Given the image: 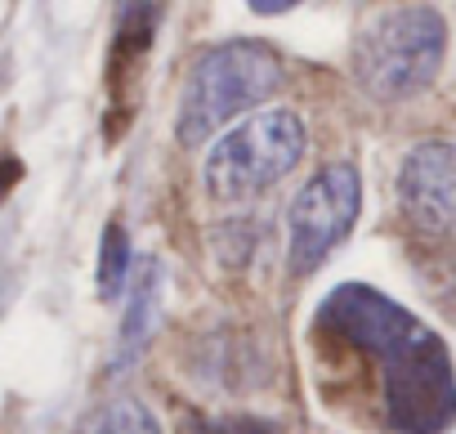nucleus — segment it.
<instances>
[{"mask_svg": "<svg viewBox=\"0 0 456 434\" xmlns=\"http://www.w3.org/2000/svg\"><path fill=\"white\" fill-rule=\"evenodd\" d=\"M126 274H130V238L112 220L103 229V242H99V296L103 300H117L121 287H126Z\"/></svg>", "mask_w": 456, "mask_h": 434, "instance_id": "9", "label": "nucleus"}, {"mask_svg": "<svg viewBox=\"0 0 456 434\" xmlns=\"http://www.w3.org/2000/svg\"><path fill=\"white\" fill-rule=\"evenodd\" d=\"M278 86H282V59L260 41H228V45L206 50L192 63L179 108H175L179 143L192 148V143L210 139L247 108L265 103Z\"/></svg>", "mask_w": 456, "mask_h": 434, "instance_id": "2", "label": "nucleus"}, {"mask_svg": "<svg viewBox=\"0 0 456 434\" xmlns=\"http://www.w3.org/2000/svg\"><path fill=\"white\" fill-rule=\"evenodd\" d=\"M314 332L354 349L376 372L380 416L398 434H447L456 425V367L438 332L367 283H340Z\"/></svg>", "mask_w": 456, "mask_h": 434, "instance_id": "1", "label": "nucleus"}, {"mask_svg": "<svg viewBox=\"0 0 456 434\" xmlns=\"http://www.w3.org/2000/svg\"><path fill=\"white\" fill-rule=\"evenodd\" d=\"M192 434H282V425L269 421V416H219V421H206Z\"/></svg>", "mask_w": 456, "mask_h": 434, "instance_id": "10", "label": "nucleus"}, {"mask_svg": "<svg viewBox=\"0 0 456 434\" xmlns=\"http://www.w3.org/2000/svg\"><path fill=\"white\" fill-rule=\"evenodd\" d=\"M398 201L425 233H456V143H416L398 166Z\"/></svg>", "mask_w": 456, "mask_h": 434, "instance_id": "6", "label": "nucleus"}, {"mask_svg": "<svg viewBox=\"0 0 456 434\" xmlns=\"http://www.w3.org/2000/svg\"><path fill=\"white\" fill-rule=\"evenodd\" d=\"M157 305H161V265L157 260H143V274L134 278L130 314L121 323V358H130L134 349H143V340L152 332V318H157Z\"/></svg>", "mask_w": 456, "mask_h": 434, "instance_id": "7", "label": "nucleus"}, {"mask_svg": "<svg viewBox=\"0 0 456 434\" xmlns=\"http://www.w3.org/2000/svg\"><path fill=\"white\" fill-rule=\"evenodd\" d=\"M300 157H305V121L287 108H269L210 143L201 184L215 201L238 206L273 188L282 175H291Z\"/></svg>", "mask_w": 456, "mask_h": 434, "instance_id": "4", "label": "nucleus"}, {"mask_svg": "<svg viewBox=\"0 0 456 434\" xmlns=\"http://www.w3.org/2000/svg\"><path fill=\"white\" fill-rule=\"evenodd\" d=\"M77 434H161L157 416L139 403V398H103L99 407H90L77 425Z\"/></svg>", "mask_w": 456, "mask_h": 434, "instance_id": "8", "label": "nucleus"}, {"mask_svg": "<svg viewBox=\"0 0 456 434\" xmlns=\"http://www.w3.org/2000/svg\"><path fill=\"white\" fill-rule=\"evenodd\" d=\"M251 10H256V14H282V10H291V5L282 0V5H251Z\"/></svg>", "mask_w": 456, "mask_h": 434, "instance_id": "12", "label": "nucleus"}, {"mask_svg": "<svg viewBox=\"0 0 456 434\" xmlns=\"http://www.w3.org/2000/svg\"><path fill=\"white\" fill-rule=\"evenodd\" d=\"M19 175H23V170H19V161L0 152V197H5V192H10L14 184H19Z\"/></svg>", "mask_w": 456, "mask_h": 434, "instance_id": "11", "label": "nucleus"}, {"mask_svg": "<svg viewBox=\"0 0 456 434\" xmlns=\"http://www.w3.org/2000/svg\"><path fill=\"white\" fill-rule=\"evenodd\" d=\"M362 206V179L349 161L322 166L291 201L287 210V269L296 278L314 274L358 225Z\"/></svg>", "mask_w": 456, "mask_h": 434, "instance_id": "5", "label": "nucleus"}, {"mask_svg": "<svg viewBox=\"0 0 456 434\" xmlns=\"http://www.w3.org/2000/svg\"><path fill=\"white\" fill-rule=\"evenodd\" d=\"M447 54V28L443 14L429 5H398L371 19L354 41V81L380 99L398 103L420 94Z\"/></svg>", "mask_w": 456, "mask_h": 434, "instance_id": "3", "label": "nucleus"}]
</instances>
